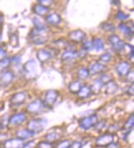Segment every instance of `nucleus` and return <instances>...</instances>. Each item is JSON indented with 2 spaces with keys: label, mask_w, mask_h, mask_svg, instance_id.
<instances>
[{
  "label": "nucleus",
  "mask_w": 134,
  "mask_h": 148,
  "mask_svg": "<svg viewBox=\"0 0 134 148\" xmlns=\"http://www.w3.org/2000/svg\"><path fill=\"white\" fill-rule=\"evenodd\" d=\"M36 57L41 63H45L52 58V54L47 49H40L36 52Z\"/></svg>",
  "instance_id": "a211bd4d"
},
{
  "label": "nucleus",
  "mask_w": 134,
  "mask_h": 148,
  "mask_svg": "<svg viewBox=\"0 0 134 148\" xmlns=\"http://www.w3.org/2000/svg\"><path fill=\"white\" fill-rule=\"evenodd\" d=\"M92 49H93V47H92L91 41H85L82 42V50L83 51L87 52L89 51H91Z\"/></svg>",
  "instance_id": "4c0bfd02"
},
{
  "label": "nucleus",
  "mask_w": 134,
  "mask_h": 148,
  "mask_svg": "<svg viewBox=\"0 0 134 148\" xmlns=\"http://www.w3.org/2000/svg\"><path fill=\"white\" fill-rule=\"evenodd\" d=\"M111 60H112V55H111V53H109V52H105V53H104L103 55H101L99 56V62L101 63V64H103V65H104V64L109 63Z\"/></svg>",
  "instance_id": "7c9ffc66"
},
{
  "label": "nucleus",
  "mask_w": 134,
  "mask_h": 148,
  "mask_svg": "<svg viewBox=\"0 0 134 148\" xmlns=\"http://www.w3.org/2000/svg\"><path fill=\"white\" fill-rule=\"evenodd\" d=\"M11 60V65L13 64V65H19L20 62H21V58L18 56H14L10 58Z\"/></svg>",
  "instance_id": "a18cd8bd"
},
{
  "label": "nucleus",
  "mask_w": 134,
  "mask_h": 148,
  "mask_svg": "<svg viewBox=\"0 0 134 148\" xmlns=\"http://www.w3.org/2000/svg\"><path fill=\"white\" fill-rule=\"evenodd\" d=\"M114 140V135L106 132L95 139V145L98 147H107Z\"/></svg>",
  "instance_id": "6e6552de"
},
{
  "label": "nucleus",
  "mask_w": 134,
  "mask_h": 148,
  "mask_svg": "<svg viewBox=\"0 0 134 148\" xmlns=\"http://www.w3.org/2000/svg\"><path fill=\"white\" fill-rule=\"evenodd\" d=\"M108 41H109V43L111 46L112 49L117 53H120L122 51H124L126 43L123 42L118 36L112 34L109 36Z\"/></svg>",
  "instance_id": "20e7f679"
},
{
  "label": "nucleus",
  "mask_w": 134,
  "mask_h": 148,
  "mask_svg": "<svg viewBox=\"0 0 134 148\" xmlns=\"http://www.w3.org/2000/svg\"><path fill=\"white\" fill-rule=\"evenodd\" d=\"M101 28L107 32H113L116 29V27L112 23H104L101 25Z\"/></svg>",
  "instance_id": "2f4dec72"
},
{
  "label": "nucleus",
  "mask_w": 134,
  "mask_h": 148,
  "mask_svg": "<svg viewBox=\"0 0 134 148\" xmlns=\"http://www.w3.org/2000/svg\"><path fill=\"white\" fill-rule=\"evenodd\" d=\"M11 65V60L8 57H6L5 59L0 60V71H7V69Z\"/></svg>",
  "instance_id": "72a5a7b5"
},
{
  "label": "nucleus",
  "mask_w": 134,
  "mask_h": 148,
  "mask_svg": "<svg viewBox=\"0 0 134 148\" xmlns=\"http://www.w3.org/2000/svg\"><path fill=\"white\" fill-rule=\"evenodd\" d=\"M47 121L44 119H32L27 124V128L35 134L40 133L47 127Z\"/></svg>",
  "instance_id": "f257e3e1"
},
{
  "label": "nucleus",
  "mask_w": 134,
  "mask_h": 148,
  "mask_svg": "<svg viewBox=\"0 0 134 148\" xmlns=\"http://www.w3.org/2000/svg\"><path fill=\"white\" fill-rule=\"evenodd\" d=\"M118 29L119 32H121L126 37H132L133 35V28H131L127 23H121L118 25Z\"/></svg>",
  "instance_id": "4be33fe9"
},
{
  "label": "nucleus",
  "mask_w": 134,
  "mask_h": 148,
  "mask_svg": "<svg viewBox=\"0 0 134 148\" xmlns=\"http://www.w3.org/2000/svg\"><path fill=\"white\" fill-rule=\"evenodd\" d=\"M3 15H0V27L3 25Z\"/></svg>",
  "instance_id": "8fccbe9b"
},
{
  "label": "nucleus",
  "mask_w": 134,
  "mask_h": 148,
  "mask_svg": "<svg viewBox=\"0 0 134 148\" xmlns=\"http://www.w3.org/2000/svg\"><path fill=\"white\" fill-rule=\"evenodd\" d=\"M70 141L68 139H65L63 141H60L56 143V147L54 148H69L70 145Z\"/></svg>",
  "instance_id": "e433bc0d"
},
{
  "label": "nucleus",
  "mask_w": 134,
  "mask_h": 148,
  "mask_svg": "<svg viewBox=\"0 0 134 148\" xmlns=\"http://www.w3.org/2000/svg\"><path fill=\"white\" fill-rule=\"evenodd\" d=\"M98 122H99L98 115L92 114V115H89L80 119L79 121V126L82 130L88 131L93 128Z\"/></svg>",
  "instance_id": "7ed1b4c3"
},
{
  "label": "nucleus",
  "mask_w": 134,
  "mask_h": 148,
  "mask_svg": "<svg viewBox=\"0 0 134 148\" xmlns=\"http://www.w3.org/2000/svg\"><path fill=\"white\" fill-rule=\"evenodd\" d=\"M111 3L114 5H119V3H120L119 1H111Z\"/></svg>",
  "instance_id": "3c124183"
},
{
  "label": "nucleus",
  "mask_w": 134,
  "mask_h": 148,
  "mask_svg": "<svg viewBox=\"0 0 134 148\" xmlns=\"http://www.w3.org/2000/svg\"><path fill=\"white\" fill-rule=\"evenodd\" d=\"M32 10L38 16H47V14L49 13V12H50V8H46V7L39 4V3L34 5L33 8H32Z\"/></svg>",
  "instance_id": "5701e85b"
},
{
  "label": "nucleus",
  "mask_w": 134,
  "mask_h": 148,
  "mask_svg": "<svg viewBox=\"0 0 134 148\" xmlns=\"http://www.w3.org/2000/svg\"><path fill=\"white\" fill-rule=\"evenodd\" d=\"M99 79L101 80V82L105 84H107L108 82H109L112 80V79H111L110 75H106V74H104V75H102L100 78H99Z\"/></svg>",
  "instance_id": "37998d69"
},
{
  "label": "nucleus",
  "mask_w": 134,
  "mask_h": 148,
  "mask_svg": "<svg viewBox=\"0 0 134 148\" xmlns=\"http://www.w3.org/2000/svg\"><path fill=\"white\" fill-rule=\"evenodd\" d=\"M102 89H104V93L106 95H113L118 91V86L113 80H111L109 82L104 84Z\"/></svg>",
  "instance_id": "412c9836"
},
{
  "label": "nucleus",
  "mask_w": 134,
  "mask_h": 148,
  "mask_svg": "<svg viewBox=\"0 0 134 148\" xmlns=\"http://www.w3.org/2000/svg\"><path fill=\"white\" fill-rule=\"evenodd\" d=\"M131 69V64L128 61H121L119 62L115 68L117 75L119 77H126V75L130 72Z\"/></svg>",
  "instance_id": "9b49d317"
},
{
  "label": "nucleus",
  "mask_w": 134,
  "mask_h": 148,
  "mask_svg": "<svg viewBox=\"0 0 134 148\" xmlns=\"http://www.w3.org/2000/svg\"><path fill=\"white\" fill-rule=\"evenodd\" d=\"M1 36H2V33H1V31H0V41H1Z\"/></svg>",
  "instance_id": "603ef678"
},
{
  "label": "nucleus",
  "mask_w": 134,
  "mask_h": 148,
  "mask_svg": "<svg viewBox=\"0 0 134 148\" xmlns=\"http://www.w3.org/2000/svg\"><path fill=\"white\" fill-rule=\"evenodd\" d=\"M107 67L106 65H103L101 63H99V61H96L90 65V67L89 68V75H98V74H102L106 71Z\"/></svg>",
  "instance_id": "dca6fc26"
},
{
  "label": "nucleus",
  "mask_w": 134,
  "mask_h": 148,
  "mask_svg": "<svg viewBox=\"0 0 134 148\" xmlns=\"http://www.w3.org/2000/svg\"><path fill=\"white\" fill-rule=\"evenodd\" d=\"M103 86H104V84L101 82V80L99 79H97L93 81V84L90 87H91L93 93H99V91L102 89Z\"/></svg>",
  "instance_id": "c85d7f7f"
},
{
  "label": "nucleus",
  "mask_w": 134,
  "mask_h": 148,
  "mask_svg": "<svg viewBox=\"0 0 134 148\" xmlns=\"http://www.w3.org/2000/svg\"><path fill=\"white\" fill-rule=\"evenodd\" d=\"M29 39L35 45H43L47 42L48 36L46 31H39L33 28L30 32Z\"/></svg>",
  "instance_id": "f03ea898"
},
{
  "label": "nucleus",
  "mask_w": 134,
  "mask_h": 148,
  "mask_svg": "<svg viewBox=\"0 0 134 148\" xmlns=\"http://www.w3.org/2000/svg\"><path fill=\"white\" fill-rule=\"evenodd\" d=\"M36 144H37V142H36L35 140H32L29 142H25L23 148H36Z\"/></svg>",
  "instance_id": "a19ab883"
},
{
  "label": "nucleus",
  "mask_w": 134,
  "mask_h": 148,
  "mask_svg": "<svg viewBox=\"0 0 134 148\" xmlns=\"http://www.w3.org/2000/svg\"><path fill=\"white\" fill-rule=\"evenodd\" d=\"M36 134L34 132H31L30 130H28L27 128H24V129H19L16 132V136L18 138L23 140V141H25V140H28L30 138L33 137L35 136Z\"/></svg>",
  "instance_id": "6ab92c4d"
},
{
  "label": "nucleus",
  "mask_w": 134,
  "mask_h": 148,
  "mask_svg": "<svg viewBox=\"0 0 134 148\" xmlns=\"http://www.w3.org/2000/svg\"><path fill=\"white\" fill-rule=\"evenodd\" d=\"M107 148H120V144L118 142H113L110 145H109Z\"/></svg>",
  "instance_id": "09e8293b"
},
{
  "label": "nucleus",
  "mask_w": 134,
  "mask_h": 148,
  "mask_svg": "<svg viewBox=\"0 0 134 148\" xmlns=\"http://www.w3.org/2000/svg\"><path fill=\"white\" fill-rule=\"evenodd\" d=\"M8 127V118L3 117L0 121V129L3 130L4 128H7Z\"/></svg>",
  "instance_id": "58836bf2"
},
{
  "label": "nucleus",
  "mask_w": 134,
  "mask_h": 148,
  "mask_svg": "<svg viewBox=\"0 0 134 148\" xmlns=\"http://www.w3.org/2000/svg\"><path fill=\"white\" fill-rule=\"evenodd\" d=\"M9 44L13 48L18 47L19 45V39L17 33H12L9 37Z\"/></svg>",
  "instance_id": "473e14b6"
},
{
  "label": "nucleus",
  "mask_w": 134,
  "mask_h": 148,
  "mask_svg": "<svg viewBox=\"0 0 134 148\" xmlns=\"http://www.w3.org/2000/svg\"><path fill=\"white\" fill-rule=\"evenodd\" d=\"M27 113L24 112L14 113L8 118V127H18L25 123L27 121Z\"/></svg>",
  "instance_id": "39448f33"
},
{
  "label": "nucleus",
  "mask_w": 134,
  "mask_h": 148,
  "mask_svg": "<svg viewBox=\"0 0 134 148\" xmlns=\"http://www.w3.org/2000/svg\"><path fill=\"white\" fill-rule=\"evenodd\" d=\"M27 98V93L24 91L15 93L10 98V104L12 106H20L26 102Z\"/></svg>",
  "instance_id": "9d476101"
},
{
  "label": "nucleus",
  "mask_w": 134,
  "mask_h": 148,
  "mask_svg": "<svg viewBox=\"0 0 134 148\" xmlns=\"http://www.w3.org/2000/svg\"><path fill=\"white\" fill-rule=\"evenodd\" d=\"M129 15L127 14V13H125V12H123L121 10H118L117 13L115 14V18L118 19V20H119V21H122V22H124V21H126V20H128V18H129Z\"/></svg>",
  "instance_id": "f704fd0d"
},
{
  "label": "nucleus",
  "mask_w": 134,
  "mask_h": 148,
  "mask_svg": "<svg viewBox=\"0 0 134 148\" xmlns=\"http://www.w3.org/2000/svg\"><path fill=\"white\" fill-rule=\"evenodd\" d=\"M25 142L18 137L10 138L4 141L3 143V148H23Z\"/></svg>",
  "instance_id": "4468645a"
},
{
  "label": "nucleus",
  "mask_w": 134,
  "mask_h": 148,
  "mask_svg": "<svg viewBox=\"0 0 134 148\" xmlns=\"http://www.w3.org/2000/svg\"><path fill=\"white\" fill-rule=\"evenodd\" d=\"M60 134H58L57 132H52L50 133H47L46 136H44V140L47 141L48 142H51L54 144L55 142H60Z\"/></svg>",
  "instance_id": "a878e982"
},
{
  "label": "nucleus",
  "mask_w": 134,
  "mask_h": 148,
  "mask_svg": "<svg viewBox=\"0 0 134 148\" xmlns=\"http://www.w3.org/2000/svg\"><path fill=\"white\" fill-rule=\"evenodd\" d=\"M82 84L80 80H73L72 82H70L68 85V90L70 91L71 94H74V95H77L80 91V89L81 88Z\"/></svg>",
  "instance_id": "b1692460"
},
{
  "label": "nucleus",
  "mask_w": 134,
  "mask_h": 148,
  "mask_svg": "<svg viewBox=\"0 0 134 148\" xmlns=\"http://www.w3.org/2000/svg\"><path fill=\"white\" fill-rule=\"evenodd\" d=\"M44 108L45 105L43 103V101L41 100L40 99H36L27 104L26 108V112L31 114H37L41 113L44 109Z\"/></svg>",
  "instance_id": "423d86ee"
},
{
  "label": "nucleus",
  "mask_w": 134,
  "mask_h": 148,
  "mask_svg": "<svg viewBox=\"0 0 134 148\" xmlns=\"http://www.w3.org/2000/svg\"><path fill=\"white\" fill-rule=\"evenodd\" d=\"M38 65L36 64L34 60H31L27 61L23 65V72L25 73L26 76H28L29 78H34L38 74Z\"/></svg>",
  "instance_id": "0eeeda50"
},
{
  "label": "nucleus",
  "mask_w": 134,
  "mask_h": 148,
  "mask_svg": "<svg viewBox=\"0 0 134 148\" xmlns=\"http://www.w3.org/2000/svg\"><path fill=\"white\" fill-rule=\"evenodd\" d=\"M7 57V51L3 48L0 47V60L5 59Z\"/></svg>",
  "instance_id": "49530a36"
},
{
  "label": "nucleus",
  "mask_w": 134,
  "mask_h": 148,
  "mask_svg": "<svg viewBox=\"0 0 134 148\" xmlns=\"http://www.w3.org/2000/svg\"><path fill=\"white\" fill-rule=\"evenodd\" d=\"M54 144L48 142L47 141H41V142H37L36 144V148H54Z\"/></svg>",
  "instance_id": "c9c22d12"
},
{
  "label": "nucleus",
  "mask_w": 134,
  "mask_h": 148,
  "mask_svg": "<svg viewBox=\"0 0 134 148\" xmlns=\"http://www.w3.org/2000/svg\"><path fill=\"white\" fill-rule=\"evenodd\" d=\"M77 77L80 80H85L89 77V69L86 67H81L77 71Z\"/></svg>",
  "instance_id": "bb28decb"
},
{
  "label": "nucleus",
  "mask_w": 134,
  "mask_h": 148,
  "mask_svg": "<svg viewBox=\"0 0 134 148\" xmlns=\"http://www.w3.org/2000/svg\"><path fill=\"white\" fill-rule=\"evenodd\" d=\"M133 125H134V117L133 115L132 114V115H130L129 117H128V119H127V121L125 122V123L123 125V127H122V130L123 132H131L132 129H133Z\"/></svg>",
  "instance_id": "cd10ccee"
},
{
  "label": "nucleus",
  "mask_w": 134,
  "mask_h": 148,
  "mask_svg": "<svg viewBox=\"0 0 134 148\" xmlns=\"http://www.w3.org/2000/svg\"><path fill=\"white\" fill-rule=\"evenodd\" d=\"M92 42V47L96 51H101L104 49V42L99 37H93Z\"/></svg>",
  "instance_id": "393cba45"
},
{
  "label": "nucleus",
  "mask_w": 134,
  "mask_h": 148,
  "mask_svg": "<svg viewBox=\"0 0 134 148\" xmlns=\"http://www.w3.org/2000/svg\"><path fill=\"white\" fill-rule=\"evenodd\" d=\"M14 79V74L11 71H2L0 74V85L2 86H8L12 83Z\"/></svg>",
  "instance_id": "f8f14e48"
},
{
  "label": "nucleus",
  "mask_w": 134,
  "mask_h": 148,
  "mask_svg": "<svg viewBox=\"0 0 134 148\" xmlns=\"http://www.w3.org/2000/svg\"><path fill=\"white\" fill-rule=\"evenodd\" d=\"M32 23L34 25V28L39 31H46L47 27L44 23H42L40 19H38L37 18H34L32 19Z\"/></svg>",
  "instance_id": "c756f323"
},
{
  "label": "nucleus",
  "mask_w": 134,
  "mask_h": 148,
  "mask_svg": "<svg viewBox=\"0 0 134 148\" xmlns=\"http://www.w3.org/2000/svg\"><path fill=\"white\" fill-rule=\"evenodd\" d=\"M93 94L92 92V89H91V87L89 85H87V84H85V85H82L81 88L80 89L79 93L77 94L78 95V97L81 99H88L90 97V95Z\"/></svg>",
  "instance_id": "aec40b11"
},
{
  "label": "nucleus",
  "mask_w": 134,
  "mask_h": 148,
  "mask_svg": "<svg viewBox=\"0 0 134 148\" xmlns=\"http://www.w3.org/2000/svg\"><path fill=\"white\" fill-rule=\"evenodd\" d=\"M133 84H131V86L128 87V90H127V94H128V96H133L134 94V89H133Z\"/></svg>",
  "instance_id": "de8ad7c7"
},
{
  "label": "nucleus",
  "mask_w": 134,
  "mask_h": 148,
  "mask_svg": "<svg viewBox=\"0 0 134 148\" xmlns=\"http://www.w3.org/2000/svg\"><path fill=\"white\" fill-rule=\"evenodd\" d=\"M68 36L71 42H76V43H82L85 40L86 34L85 32H83L81 30H75V31L70 32L68 34Z\"/></svg>",
  "instance_id": "ddd939ff"
},
{
  "label": "nucleus",
  "mask_w": 134,
  "mask_h": 148,
  "mask_svg": "<svg viewBox=\"0 0 134 148\" xmlns=\"http://www.w3.org/2000/svg\"><path fill=\"white\" fill-rule=\"evenodd\" d=\"M83 147V143L80 141H75L72 143H70L69 148H82Z\"/></svg>",
  "instance_id": "c03bdc74"
},
{
  "label": "nucleus",
  "mask_w": 134,
  "mask_h": 148,
  "mask_svg": "<svg viewBox=\"0 0 134 148\" xmlns=\"http://www.w3.org/2000/svg\"><path fill=\"white\" fill-rule=\"evenodd\" d=\"M45 21L51 26H57L61 22V17L56 12L49 13L45 17Z\"/></svg>",
  "instance_id": "f3484780"
},
{
  "label": "nucleus",
  "mask_w": 134,
  "mask_h": 148,
  "mask_svg": "<svg viewBox=\"0 0 134 148\" xmlns=\"http://www.w3.org/2000/svg\"><path fill=\"white\" fill-rule=\"evenodd\" d=\"M59 97V92L55 90V89H50L46 92L45 94V97H44V100H43V103L44 105L47 107H52L56 102L57 100Z\"/></svg>",
  "instance_id": "1a4fd4ad"
},
{
  "label": "nucleus",
  "mask_w": 134,
  "mask_h": 148,
  "mask_svg": "<svg viewBox=\"0 0 134 148\" xmlns=\"http://www.w3.org/2000/svg\"><path fill=\"white\" fill-rule=\"evenodd\" d=\"M105 124H106V123H105V121H102V122H98L96 125L93 127V128L95 131H101L102 129H104V127H105Z\"/></svg>",
  "instance_id": "79ce46f5"
},
{
  "label": "nucleus",
  "mask_w": 134,
  "mask_h": 148,
  "mask_svg": "<svg viewBox=\"0 0 134 148\" xmlns=\"http://www.w3.org/2000/svg\"><path fill=\"white\" fill-rule=\"evenodd\" d=\"M120 129V127H119V126L118 124H117V123H113V124H112L109 127V133H111V134H113V135H114L115 133H116Z\"/></svg>",
  "instance_id": "ea45409f"
},
{
  "label": "nucleus",
  "mask_w": 134,
  "mask_h": 148,
  "mask_svg": "<svg viewBox=\"0 0 134 148\" xmlns=\"http://www.w3.org/2000/svg\"><path fill=\"white\" fill-rule=\"evenodd\" d=\"M79 58V54L77 51H74V50H66L65 51L63 52L62 56H61V60L63 62H66V63H70L76 59Z\"/></svg>",
  "instance_id": "2eb2a0df"
}]
</instances>
